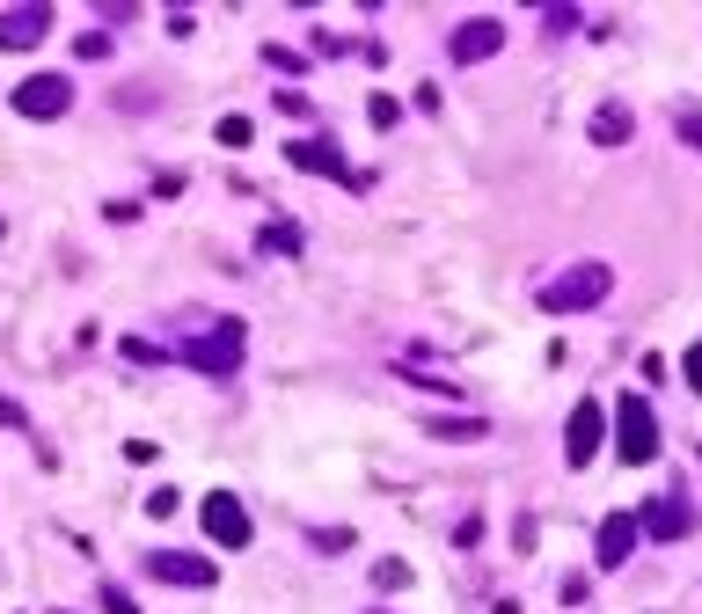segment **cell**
<instances>
[{
	"mask_svg": "<svg viewBox=\"0 0 702 614\" xmlns=\"http://www.w3.org/2000/svg\"><path fill=\"white\" fill-rule=\"evenodd\" d=\"M608 285H614V271L608 263H571V271H563L556 285H542V308L549 315H579V308H600V300H608Z\"/></svg>",
	"mask_w": 702,
	"mask_h": 614,
	"instance_id": "cell-1",
	"label": "cell"
},
{
	"mask_svg": "<svg viewBox=\"0 0 702 614\" xmlns=\"http://www.w3.org/2000/svg\"><path fill=\"white\" fill-rule=\"evenodd\" d=\"M614 454L630 461V469H644V461L659 454V417H651L644 395H622V403H614Z\"/></svg>",
	"mask_w": 702,
	"mask_h": 614,
	"instance_id": "cell-2",
	"label": "cell"
},
{
	"mask_svg": "<svg viewBox=\"0 0 702 614\" xmlns=\"http://www.w3.org/2000/svg\"><path fill=\"white\" fill-rule=\"evenodd\" d=\"M176 359L198 373H212V381H228L234 366H242V322H212V336H198V344H176Z\"/></svg>",
	"mask_w": 702,
	"mask_h": 614,
	"instance_id": "cell-3",
	"label": "cell"
},
{
	"mask_svg": "<svg viewBox=\"0 0 702 614\" xmlns=\"http://www.w3.org/2000/svg\"><path fill=\"white\" fill-rule=\"evenodd\" d=\"M285 161H293V169H308V175H330V183H351V191H367V183H373V175L351 169L330 140H285Z\"/></svg>",
	"mask_w": 702,
	"mask_h": 614,
	"instance_id": "cell-4",
	"label": "cell"
},
{
	"mask_svg": "<svg viewBox=\"0 0 702 614\" xmlns=\"http://www.w3.org/2000/svg\"><path fill=\"white\" fill-rule=\"evenodd\" d=\"M44 30H52V0H22L0 16V52H30V44H44Z\"/></svg>",
	"mask_w": 702,
	"mask_h": 614,
	"instance_id": "cell-5",
	"label": "cell"
},
{
	"mask_svg": "<svg viewBox=\"0 0 702 614\" xmlns=\"http://www.w3.org/2000/svg\"><path fill=\"white\" fill-rule=\"evenodd\" d=\"M16 110H22V118H67V110H73V88L59 81V73H30V81L16 88Z\"/></svg>",
	"mask_w": 702,
	"mask_h": 614,
	"instance_id": "cell-6",
	"label": "cell"
},
{
	"mask_svg": "<svg viewBox=\"0 0 702 614\" xmlns=\"http://www.w3.org/2000/svg\"><path fill=\"white\" fill-rule=\"evenodd\" d=\"M600 432H608V410H600V403H579V410H571V432H563V461H571V469H585V461L600 454Z\"/></svg>",
	"mask_w": 702,
	"mask_h": 614,
	"instance_id": "cell-7",
	"label": "cell"
},
{
	"mask_svg": "<svg viewBox=\"0 0 702 614\" xmlns=\"http://www.w3.org/2000/svg\"><path fill=\"white\" fill-rule=\"evenodd\" d=\"M205 534H212L220 548H249V512L234 505L228 491H212V497H205Z\"/></svg>",
	"mask_w": 702,
	"mask_h": 614,
	"instance_id": "cell-8",
	"label": "cell"
},
{
	"mask_svg": "<svg viewBox=\"0 0 702 614\" xmlns=\"http://www.w3.org/2000/svg\"><path fill=\"white\" fill-rule=\"evenodd\" d=\"M688 526H695L688 497H659V505H644V512H636V534H651V542H681Z\"/></svg>",
	"mask_w": 702,
	"mask_h": 614,
	"instance_id": "cell-9",
	"label": "cell"
},
{
	"mask_svg": "<svg viewBox=\"0 0 702 614\" xmlns=\"http://www.w3.org/2000/svg\"><path fill=\"white\" fill-rule=\"evenodd\" d=\"M636 548V512H608L600 520V571H622Z\"/></svg>",
	"mask_w": 702,
	"mask_h": 614,
	"instance_id": "cell-10",
	"label": "cell"
},
{
	"mask_svg": "<svg viewBox=\"0 0 702 614\" xmlns=\"http://www.w3.org/2000/svg\"><path fill=\"white\" fill-rule=\"evenodd\" d=\"M147 571H154V578H169V585H191V593H205V585H212V563H205V556H169V548H154V556H147Z\"/></svg>",
	"mask_w": 702,
	"mask_h": 614,
	"instance_id": "cell-11",
	"label": "cell"
},
{
	"mask_svg": "<svg viewBox=\"0 0 702 614\" xmlns=\"http://www.w3.org/2000/svg\"><path fill=\"white\" fill-rule=\"evenodd\" d=\"M498 44H505V22H491V16H475V22H461L454 30V59L469 67V59H491Z\"/></svg>",
	"mask_w": 702,
	"mask_h": 614,
	"instance_id": "cell-12",
	"label": "cell"
},
{
	"mask_svg": "<svg viewBox=\"0 0 702 614\" xmlns=\"http://www.w3.org/2000/svg\"><path fill=\"white\" fill-rule=\"evenodd\" d=\"M593 140L600 147H622V140H630V110H622V103H600L593 110Z\"/></svg>",
	"mask_w": 702,
	"mask_h": 614,
	"instance_id": "cell-13",
	"label": "cell"
},
{
	"mask_svg": "<svg viewBox=\"0 0 702 614\" xmlns=\"http://www.w3.org/2000/svg\"><path fill=\"white\" fill-rule=\"evenodd\" d=\"M424 432H432V439H483L491 424H483V417H432Z\"/></svg>",
	"mask_w": 702,
	"mask_h": 614,
	"instance_id": "cell-14",
	"label": "cell"
},
{
	"mask_svg": "<svg viewBox=\"0 0 702 614\" xmlns=\"http://www.w3.org/2000/svg\"><path fill=\"white\" fill-rule=\"evenodd\" d=\"M263 249H271V256H300V228L293 220H271V228H263Z\"/></svg>",
	"mask_w": 702,
	"mask_h": 614,
	"instance_id": "cell-15",
	"label": "cell"
},
{
	"mask_svg": "<svg viewBox=\"0 0 702 614\" xmlns=\"http://www.w3.org/2000/svg\"><path fill=\"white\" fill-rule=\"evenodd\" d=\"M373 585H381V593H403V585H410V563L403 556H381V563H373Z\"/></svg>",
	"mask_w": 702,
	"mask_h": 614,
	"instance_id": "cell-16",
	"label": "cell"
},
{
	"mask_svg": "<svg viewBox=\"0 0 702 614\" xmlns=\"http://www.w3.org/2000/svg\"><path fill=\"white\" fill-rule=\"evenodd\" d=\"M367 124H381V132H388V124H403V103H395V95H373V103H367Z\"/></svg>",
	"mask_w": 702,
	"mask_h": 614,
	"instance_id": "cell-17",
	"label": "cell"
},
{
	"mask_svg": "<svg viewBox=\"0 0 702 614\" xmlns=\"http://www.w3.org/2000/svg\"><path fill=\"white\" fill-rule=\"evenodd\" d=\"M263 59H271V67H279V73H308V59H300V52H285V44H271V52H263Z\"/></svg>",
	"mask_w": 702,
	"mask_h": 614,
	"instance_id": "cell-18",
	"label": "cell"
},
{
	"mask_svg": "<svg viewBox=\"0 0 702 614\" xmlns=\"http://www.w3.org/2000/svg\"><path fill=\"white\" fill-rule=\"evenodd\" d=\"M220 147H249V118H220Z\"/></svg>",
	"mask_w": 702,
	"mask_h": 614,
	"instance_id": "cell-19",
	"label": "cell"
},
{
	"mask_svg": "<svg viewBox=\"0 0 702 614\" xmlns=\"http://www.w3.org/2000/svg\"><path fill=\"white\" fill-rule=\"evenodd\" d=\"M103 614H140V607H132V600H124L118 585H103Z\"/></svg>",
	"mask_w": 702,
	"mask_h": 614,
	"instance_id": "cell-20",
	"label": "cell"
},
{
	"mask_svg": "<svg viewBox=\"0 0 702 614\" xmlns=\"http://www.w3.org/2000/svg\"><path fill=\"white\" fill-rule=\"evenodd\" d=\"M681 373H688V387H695V395H702V344H695V351H688V359H681Z\"/></svg>",
	"mask_w": 702,
	"mask_h": 614,
	"instance_id": "cell-21",
	"label": "cell"
},
{
	"mask_svg": "<svg viewBox=\"0 0 702 614\" xmlns=\"http://www.w3.org/2000/svg\"><path fill=\"white\" fill-rule=\"evenodd\" d=\"M0 424H16V432L30 424V417H22V403H16V395H0Z\"/></svg>",
	"mask_w": 702,
	"mask_h": 614,
	"instance_id": "cell-22",
	"label": "cell"
},
{
	"mask_svg": "<svg viewBox=\"0 0 702 614\" xmlns=\"http://www.w3.org/2000/svg\"><path fill=\"white\" fill-rule=\"evenodd\" d=\"M681 140H688V147H702V118H695V110H681Z\"/></svg>",
	"mask_w": 702,
	"mask_h": 614,
	"instance_id": "cell-23",
	"label": "cell"
}]
</instances>
